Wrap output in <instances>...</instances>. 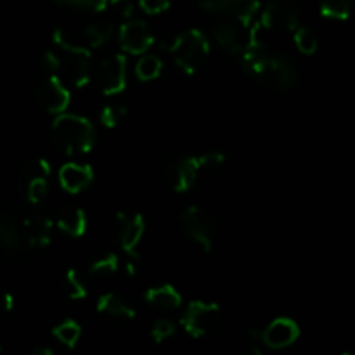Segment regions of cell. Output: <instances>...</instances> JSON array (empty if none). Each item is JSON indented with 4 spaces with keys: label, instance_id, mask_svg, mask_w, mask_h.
I'll list each match as a JSON object with an SVG mask.
<instances>
[{
    "label": "cell",
    "instance_id": "cell-8",
    "mask_svg": "<svg viewBox=\"0 0 355 355\" xmlns=\"http://www.w3.org/2000/svg\"><path fill=\"white\" fill-rule=\"evenodd\" d=\"M144 218L139 214L121 211L113 218L111 224V238L130 259L137 260V245L144 236Z\"/></svg>",
    "mask_w": 355,
    "mask_h": 355
},
{
    "label": "cell",
    "instance_id": "cell-24",
    "mask_svg": "<svg viewBox=\"0 0 355 355\" xmlns=\"http://www.w3.org/2000/svg\"><path fill=\"white\" fill-rule=\"evenodd\" d=\"M118 266V257L113 252H103L99 255L92 257L89 263V274L92 277H107L116 274Z\"/></svg>",
    "mask_w": 355,
    "mask_h": 355
},
{
    "label": "cell",
    "instance_id": "cell-4",
    "mask_svg": "<svg viewBox=\"0 0 355 355\" xmlns=\"http://www.w3.org/2000/svg\"><path fill=\"white\" fill-rule=\"evenodd\" d=\"M170 52H172L175 64L184 73L193 75L207 61L208 54H210V44H208L207 37L200 30L191 28V30L182 31L173 40Z\"/></svg>",
    "mask_w": 355,
    "mask_h": 355
},
{
    "label": "cell",
    "instance_id": "cell-38",
    "mask_svg": "<svg viewBox=\"0 0 355 355\" xmlns=\"http://www.w3.org/2000/svg\"><path fill=\"white\" fill-rule=\"evenodd\" d=\"M0 350H2V349H0Z\"/></svg>",
    "mask_w": 355,
    "mask_h": 355
},
{
    "label": "cell",
    "instance_id": "cell-35",
    "mask_svg": "<svg viewBox=\"0 0 355 355\" xmlns=\"http://www.w3.org/2000/svg\"><path fill=\"white\" fill-rule=\"evenodd\" d=\"M142 10L148 14H159L165 12L170 7V0H139Z\"/></svg>",
    "mask_w": 355,
    "mask_h": 355
},
{
    "label": "cell",
    "instance_id": "cell-17",
    "mask_svg": "<svg viewBox=\"0 0 355 355\" xmlns=\"http://www.w3.org/2000/svg\"><path fill=\"white\" fill-rule=\"evenodd\" d=\"M298 335H300V328L293 319L279 318L260 333V342L270 349H284L291 345L298 338Z\"/></svg>",
    "mask_w": 355,
    "mask_h": 355
},
{
    "label": "cell",
    "instance_id": "cell-15",
    "mask_svg": "<svg viewBox=\"0 0 355 355\" xmlns=\"http://www.w3.org/2000/svg\"><path fill=\"white\" fill-rule=\"evenodd\" d=\"M200 6L207 12L232 19L252 21L259 12V0H200Z\"/></svg>",
    "mask_w": 355,
    "mask_h": 355
},
{
    "label": "cell",
    "instance_id": "cell-11",
    "mask_svg": "<svg viewBox=\"0 0 355 355\" xmlns=\"http://www.w3.org/2000/svg\"><path fill=\"white\" fill-rule=\"evenodd\" d=\"M198 172H200V165H198L196 156L175 153L165 163V179L177 193L189 191L196 180Z\"/></svg>",
    "mask_w": 355,
    "mask_h": 355
},
{
    "label": "cell",
    "instance_id": "cell-32",
    "mask_svg": "<svg viewBox=\"0 0 355 355\" xmlns=\"http://www.w3.org/2000/svg\"><path fill=\"white\" fill-rule=\"evenodd\" d=\"M173 333H175V328H173L172 322L166 321V319H159V321H156L155 326H153L151 338L155 340L156 343H162L165 342V340H168L170 336H173Z\"/></svg>",
    "mask_w": 355,
    "mask_h": 355
},
{
    "label": "cell",
    "instance_id": "cell-23",
    "mask_svg": "<svg viewBox=\"0 0 355 355\" xmlns=\"http://www.w3.org/2000/svg\"><path fill=\"white\" fill-rule=\"evenodd\" d=\"M146 302L151 304L153 307L162 309V311H173L180 305V293L170 284H163V286L151 288L146 291Z\"/></svg>",
    "mask_w": 355,
    "mask_h": 355
},
{
    "label": "cell",
    "instance_id": "cell-31",
    "mask_svg": "<svg viewBox=\"0 0 355 355\" xmlns=\"http://www.w3.org/2000/svg\"><path fill=\"white\" fill-rule=\"evenodd\" d=\"M55 2L61 3V6L87 10V12H101L107 6V0H55Z\"/></svg>",
    "mask_w": 355,
    "mask_h": 355
},
{
    "label": "cell",
    "instance_id": "cell-12",
    "mask_svg": "<svg viewBox=\"0 0 355 355\" xmlns=\"http://www.w3.org/2000/svg\"><path fill=\"white\" fill-rule=\"evenodd\" d=\"M262 26L272 31H293L300 23V12L295 2L291 0H272L269 6L263 9L262 17H260Z\"/></svg>",
    "mask_w": 355,
    "mask_h": 355
},
{
    "label": "cell",
    "instance_id": "cell-27",
    "mask_svg": "<svg viewBox=\"0 0 355 355\" xmlns=\"http://www.w3.org/2000/svg\"><path fill=\"white\" fill-rule=\"evenodd\" d=\"M352 0H321V14L333 19H347Z\"/></svg>",
    "mask_w": 355,
    "mask_h": 355
},
{
    "label": "cell",
    "instance_id": "cell-20",
    "mask_svg": "<svg viewBox=\"0 0 355 355\" xmlns=\"http://www.w3.org/2000/svg\"><path fill=\"white\" fill-rule=\"evenodd\" d=\"M94 180V170L85 163H66L59 170V182L68 193H80Z\"/></svg>",
    "mask_w": 355,
    "mask_h": 355
},
{
    "label": "cell",
    "instance_id": "cell-7",
    "mask_svg": "<svg viewBox=\"0 0 355 355\" xmlns=\"http://www.w3.org/2000/svg\"><path fill=\"white\" fill-rule=\"evenodd\" d=\"M184 232L200 246L203 252H211L217 234V224H215L211 214H208L201 207H191L180 217Z\"/></svg>",
    "mask_w": 355,
    "mask_h": 355
},
{
    "label": "cell",
    "instance_id": "cell-16",
    "mask_svg": "<svg viewBox=\"0 0 355 355\" xmlns=\"http://www.w3.org/2000/svg\"><path fill=\"white\" fill-rule=\"evenodd\" d=\"M120 47L130 54H142L153 45V35L144 21H127L120 28Z\"/></svg>",
    "mask_w": 355,
    "mask_h": 355
},
{
    "label": "cell",
    "instance_id": "cell-19",
    "mask_svg": "<svg viewBox=\"0 0 355 355\" xmlns=\"http://www.w3.org/2000/svg\"><path fill=\"white\" fill-rule=\"evenodd\" d=\"M28 248H45L52 239V220L44 214H31L23 220Z\"/></svg>",
    "mask_w": 355,
    "mask_h": 355
},
{
    "label": "cell",
    "instance_id": "cell-30",
    "mask_svg": "<svg viewBox=\"0 0 355 355\" xmlns=\"http://www.w3.org/2000/svg\"><path fill=\"white\" fill-rule=\"evenodd\" d=\"M127 116V107L118 106V104H113V106H106L103 111H101V121H103L104 127L114 128L121 123Z\"/></svg>",
    "mask_w": 355,
    "mask_h": 355
},
{
    "label": "cell",
    "instance_id": "cell-1",
    "mask_svg": "<svg viewBox=\"0 0 355 355\" xmlns=\"http://www.w3.org/2000/svg\"><path fill=\"white\" fill-rule=\"evenodd\" d=\"M241 62L253 80L270 90L284 92L298 83V73L293 62L284 55L270 54L262 44H257L241 54Z\"/></svg>",
    "mask_w": 355,
    "mask_h": 355
},
{
    "label": "cell",
    "instance_id": "cell-6",
    "mask_svg": "<svg viewBox=\"0 0 355 355\" xmlns=\"http://www.w3.org/2000/svg\"><path fill=\"white\" fill-rule=\"evenodd\" d=\"M51 165L44 158L24 163L19 173V189L28 203L38 205L45 200L51 186Z\"/></svg>",
    "mask_w": 355,
    "mask_h": 355
},
{
    "label": "cell",
    "instance_id": "cell-25",
    "mask_svg": "<svg viewBox=\"0 0 355 355\" xmlns=\"http://www.w3.org/2000/svg\"><path fill=\"white\" fill-rule=\"evenodd\" d=\"M52 335H54L55 340H58L59 343H62L64 347L75 349L80 336H82V328H80L78 322L73 321V319H66V321H62L61 324H58L52 329Z\"/></svg>",
    "mask_w": 355,
    "mask_h": 355
},
{
    "label": "cell",
    "instance_id": "cell-37",
    "mask_svg": "<svg viewBox=\"0 0 355 355\" xmlns=\"http://www.w3.org/2000/svg\"><path fill=\"white\" fill-rule=\"evenodd\" d=\"M33 355H52L54 354V350L51 349V347H37V349H33Z\"/></svg>",
    "mask_w": 355,
    "mask_h": 355
},
{
    "label": "cell",
    "instance_id": "cell-33",
    "mask_svg": "<svg viewBox=\"0 0 355 355\" xmlns=\"http://www.w3.org/2000/svg\"><path fill=\"white\" fill-rule=\"evenodd\" d=\"M224 162H225V158L222 153L210 151V153H205V155L198 156V165H200V170L201 168H208V170L217 168V166H220Z\"/></svg>",
    "mask_w": 355,
    "mask_h": 355
},
{
    "label": "cell",
    "instance_id": "cell-34",
    "mask_svg": "<svg viewBox=\"0 0 355 355\" xmlns=\"http://www.w3.org/2000/svg\"><path fill=\"white\" fill-rule=\"evenodd\" d=\"M114 14L121 17H130L134 14V2L132 0H107Z\"/></svg>",
    "mask_w": 355,
    "mask_h": 355
},
{
    "label": "cell",
    "instance_id": "cell-3",
    "mask_svg": "<svg viewBox=\"0 0 355 355\" xmlns=\"http://www.w3.org/2000/svg\"><path fill=\"white\" fill-rule=\"evenodd\" d=\"M111 33H113L111 21H94L80 28H58L54 31V42L59 49L90 52L92 49L106 44Z\"/></svg>",
    "mask_w": 355,
    "mask_h": 355
},
{
    "label": "cell",
    "instance_id": "cell-36",
    "mask_svg": "<svg viewBox=\"0 0 355 355\" xmlns=\"http://www.w3.org/2000/svg\"><path fill=\"white\" fill-rule=\"evenodd\" d=\"M12 305H14L12 297H10L7 291L0 290V315H3V314H7V312L12 311Z\"/></svg>",
    "mask_w": 355,
    "mask_h": 355
},
{
    "label": "cell",
    "instance_id": "cell-14",
    "mask_svg": "<svg viewBox=\"0 0 355 355\" xmlns=\"http://www.w3.org/2000/svg\"><path fill=\"white\" fill-rule=\"evenodd\" d=\"M35 96H37L38 104L49 113H62L71 101L68 89L58 76H49L42 80L37 85Z\"/></svg>",
    "mask_w": 355,
    "mask_h": 355
},
{
    "label": "cell",
    "instance_id": "cell-2",
    "mask_svg": "<svg viewBox=\"0 0 355 355\" xmlns=\"http://www.w3.org/2000/svg\"><path fill=\"white\" fill-rule=\"evenodd\" d=\"M51 137L59 151L76 156L85 155L94 148L96 132L87 118L76 114H61L52 123Z\"/></svg>",
    "mask_w": 355,
    "mask_h": 355
},
{
    "label": "cell",
    "instance_id": "cell-18",
    "mask_svg": "<svg viewBox=\"0 0 355 355\" xmlns=\"http://www.w3.org/2000/svg\"><path fill=\"white\" fill-rule=\"evenodd\" d=\"M0 246L3 253L10 259H19L24 255L28 245L24 239L23 222L16 220L14 217L0 218Z\"/></svg>",
    "mask_w": 355,
    "mask_h": 355
},
{
    "label": "cell",
    "instance_id": "cell-22",
    "mask_svg": "<svg viewBox=\"0 0 355 355\" xmlns=\"http://www.w3.org/2000/svg\"><path fill=\"white\" fill-rule=\"evenodd\" d=\"M97 312L107 315V318L120 319V321H132L135 318V311L118 295L107 293L97 300L96 304Z\"/></svg>",
    "mask_w": 355,
    "mask_h": 355
},
{
    "label": "cell",
    "instance_id": "cell-13",
    "mask_svg": "<svg viewBox=\"0 0 355 355\" xmlns=\"http://www.w3.org/2000/svg\"><path fill=\"white\" fill-rule=\"evenodd\" d=\"M96 82L104 94H118L127 83V61L123 55L113 54L101 61L96 69Z\"/></svg>",
    "mask_w": 355,
    "mask_h": 355
},
{
    "label": "cell",
    "instance_id": "cell-29",
    "mask_svg": "<svg viewBox=\"0 0 355 355\" xmlns=\"http://www.w3.org/2000/svg\"><path fill=\"white\" fill-rule=\"evenodd\" d=\"M295 45L302 54H314L318 51V37L309 28H297L295 30Z\"/></svg>",
    "mask_w": 355,
    "mask_h": 355
},
{
    "label": "cell",
    "instance_id": "cell-5",
    "mask_svg": "<svg viewBox=\"0 0 355 355\" xmlns=\"http://www.w3.org/2000/svg\"><path fill=\"white\" fill-rule=\"evenodd\" d=\"M215 38L225 51L232 54H245L257 44H260L257 38V26H253L252 21L232 19V17H224V21L215 26Z\"/></svg>",
    "mask_w": 355,
    "mask_h": 355
},
{
    "label": "cell",
    "instance_id": "cell-28",
    "mask_svg": "<svg viewBox=\"0 0 355 355\" xmlns=\"http://www.w3.org/2000/svg\"><path fill=\"white\" fill-rule=\"evenodd\" d=\"M162 68H163L162 61H159L156 55L148 54L137 62V66H135V73H137V76L141 80H153L162 73Z\"/></svg>",
    "mask_w": 355,
    "mask_h": 355
},
{
    "label": "cell",
    "instance_id": "cell-21",
    "mask_svg": "<svg viewBox=\"0 0 355 355\" xmlns=\"http://www.w3.org/2000/svg\"><path fill=\"white\" fill-rule=\"evenodd\" d=\"M58 227L71 238H80L87 229L85 211L73 205L61 208L58 214Z\"/></svg>",
    "mask_w": 355,
    "mask_h": 355
},
{
    "label": "cell",
    "instance_id": "cell-9",
    "mask_svg": "<svg viewBox=\"0 0 355 355\" xmlns=\"http://www.w3.org/2000/svg\"><path fill=\"white\" fill-rule=\"evenodd\" d=\"M54 71L73 87H83L90 80V52L68 51L55 52Z\"/></svg>",
    "mask_w": 355,
    "mask_h": 355
},
{
    "label": "cell",
    "instance_id": "cell-10",
    "mask_svg": "<svg viewBox=\"0 0 355 355\" xmlns=\"http://www.w3.org/2000/svg\"><path fill=\"white\" fill-rule=\"evenodd\" d=\"M220 321V307L210 302H191L182 318V326L193 338L208 335Z\"/></svg>",
    "mask_w": 355,
    "mask_h": 355
},
{
    "label": "cell",
    "instance_id": "cell-26",
    "mask_svg": "<svg viewBox=\"0 0 355 355\" xmlns=\"http://www.w3.org/2000/svg\"><path fill=\"white\" fill-rule=\"evenodd\" d=\"M62 290H64L66 297L71 298V300H82L87 297V288L83 284L82 277L78 276L75 269H69L68 272H64L62 276Z\"/></svg>",
    "mask_w": 355,
    "mask_h": 355
}]
</instances>
